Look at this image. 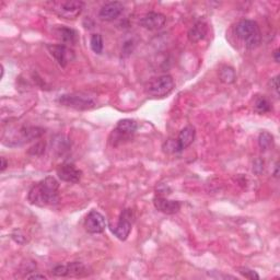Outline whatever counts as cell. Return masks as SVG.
I'll use <instances>...</instances> for the list:
<instances>
[{
	"mask_svg": "<svg viewBox=\"0 0 280 280\" xmlns=\"http://www.w3.org/2000/svg\"><path fill=\"white\" fill-rule=\"evenodd\" d=\"M58 188L59 184L57 180L53 176H49L32 186L28 194V201L37 207L53 206L59 202Z\"/></svg>",
	"mask_w": 280,
	"mask_h": 280,
	"instance_id": "1",
	"label": "cell"
},
{
	"mask_svg": "<svg viewBox=\"0 0 280 280\" xmlns=\"http://www.w3.org/2000/svg\"><path fill=\"white\" fill-rule=\"evenodd\" d=\"M45 131L37 126H20L9 128L8 132L4 134V143L9 147L22 146L26 142L36 140L42 137Z\"/></svg>",
	"mask_w": 280,
	"mask_h": 280,
	"instance_id": "2",
	"label": "cell"
},
{
	"mask_svg": "<svg viewBox=\"0 0 280 280\" xmlns=\"http://www.w3.org/2000/svg\"><path fill=\"white\" fill-rule=\"evenodd\" d=\"M234 31L249 50H255L262 43V32L254 20H241L236 23Z\"/></svg>",
	"mask_w": 280,
	"mask_h": 280,
	"instance_id": "3",
	"label": "cell"
},
{
	"mask_svg": "<svg viewBox=\"0 0 280 280\" xmlns=\"http://www.w3.org/2000/svg\"><path fill=\"white\" fill-rule=\"evenodd\" d=\"M85 3L80 0H63V2H54L52 4L53 11L63 19L74 20L77 19L84 10Z\"/></svg>",
	"mask_w": 280,
	"mask_h": 280,
	"instance_id": "4",
	"label": "cell"
},
{
	"mask_svg": "<svg viewBox=\"0 0 280 280\" xmlns=\"http://www.w3.org/2000/svg\"><path fill=\"white\" fill-rule=\"evenodd\" d=\"M134 211L132 209H125L122 211L118 218V221L110 225V230L112 233L121 241L127 240L132 232L133 221H134Z\"/></svg>",
	"mask_w": 280,
	"mask_h": 280,
	"instance_id": "5",
	"label": "cell"
},
{
	"mask_svg": "<svg viewBox=\"0 0 280 280\" xmlns=\"http://www.w3.org/2000/svg\"><path fill=\"white\" fill-rule=\"evenodd\" d=\"M173 89V78L169 76V74H165V76H160L153 79L152 81H150L147 87V92L153 98H165L172 92Z\"/></svg>",
	"mask_w": 280,
	"mask_h": 280,
	"instance_id": "6",
	"label": "cell"
},
{
	"mask_svg": "<svg viewBox=\"0 0 280 280\" xmlns=\"http://www.w3.org/2000/svg\"><path fill=\"white\" fill-rule=\"evenodd\" d=\"M58 102L64 106L74 108L79 111L91 110L95 106V101L86 94H64L58 99Z\"/></svg>",
	"mask_w": 280,
	"mask_h": 280,
	"instance_id": "7",
	"label": "cell"
},
{
	"mask_svg": "<svg viewBox=\"0 0 280 280\" xmlns=\"http://www.w3.org/2000/svg\"><path fill=\"white\" fill-rule=\"evenodd\" d=\"M52 274L56 277H83L88 275V268L83 263L72 262L55 266L52 269Z\"/></svg>",
	"mask_w": 280,
	"mask_h": 280,
	"instance_id": "8",
	"label": "cell"
},
{
	"mask_svg": "<svg viewBox=\"0 0 280 280\" xmlns=\"http://www.w3.org/2000/svg\"><path fill=\"white\" fill-rule=\"evenodd\" d=\"M105 217L97 210H91L86 217L85 229L88 233L100 234L103 233L106 229Z\"/></svg>",
	"mask_w": 280,
	"mask_h": 280,
	"instance_id": "9",
	"label": "cell"
},
{
	"mask_svg": "<svg viewBox=\"0 0 280 280\" xmlns=\"http://www.w3.org/2000/svg\"><path fill=\"white\" fill-rule=\"evenodd\" d=\"M51 55L61 67H66L74 59V52L64 44H49L47 45Z\"/></svg>",
	"mask_w": 280,
	"mask_h": 280,
	"instance_id": "10",
	"label": "cell"
},
{
	"mask_svg": "<svg viewBox=\"0 0 280 280\" xmlns=\"http://www.w3.org/2000/svg\"><path fill=\"white\" fill-rule=\"evenodd\" d=\"M57 175L61 181L67 183H78L83 177V171L77 169L71 163H64L58 167Z\"/></svg>",
	"mask_w": 280,
	"mask_h": 280,
	"instance_id": "11",
	"label": "cell"
},
{
	"mask_svg": "<svg viewBox=\"0 0 280 280\" xmlns=\"http://www.w3.org/2000/svg\"><path fill=\"white\" fill-rule=\"evenodd\" d=\"M167 22V17L160 12H148L140 19V24L143 28L154 31L161 29Z\"/></svg>",
	"mask_w": 280,
	"mask_h": 280,
	"instance_id": "12",
	"label": "cell"
},
{
	"mask_svg": "<svg viewBox=\"0 0 280 280\" xmlns=\"http://www.w3.org/2000/svg\"><path fill=\"white\" fill-rule=\"evenodd\" d=\"M153 205L156 210L166 215H175L181 209V203L177 201H170L163 196H155L153 199Z\"/></svg>",
	"mask_w": 280,
	"mask_h": 280,
	"instance_id": "13",
	"label": "cell"
},
{
	"mask_svg": "<svg viewBox=\"0 0 280 280\" xmlns=\"http://www.w3.org/2000/svg\"><path fill=\"white\" fill-rule=\"evenodd\" d=\"M123 11H124V5L119 2H110L102 7L99 12V18L103 21H113L117 19Z\"/></svg>",
	"mask_w": 280,
	"mask_h": 280,
	"instance_id": "14",
	"label": "cell"
},
{
	"mask_svg": "<svg viewBox=\"0 0 280 280\" xmlns=\"http://www.w3.org/2000/svg\"><path fill=\"white\" fill-rule=\"evenodd\" d=\"M56 37L66 44H76L79 39L78 32L71 28H67L65 25H58L57 28L54 29Z\"/></svg>",
	"mask_w": 280,
	"mask_h": 280,
	"instance_id": "15",
	"label": "cell"
},
{
	"mask_svg": "<svg viewBox=\"0 0 280 280\" xmlns=\"http://www.w3.org/2000/svg\"><path fill=\"white\" fill-rule=\"evenodd\" d=\"M195 135H196V131L193 126H186L184 127L182 131L179 134V137H177V145H179L180 151H183V150H185L186 148H188L192 143L194 142L195 139Z\"/></svg>",
	"mask_w": 280,
	"mask_h": 280,
	"instance_id": "16",
	"label": "cell"
},
{
	"mask_svg": "<svg viewBox=\"0 0 280 280\" xmlns=\"http://www.w3.org/2000/svg\"><path fill=\"white\" fill-rule=\"evenodd\" d=\"M207 31V24L203 21H198L192 26V29L188 31V39L192 43L199 42V41L204 39L205 36H206Z\"/></svg>",
	"mask_w": 280,
	"mask_h": 280,
	"instance_id": "17",
	"label": "cell"
},
{
	"mask_svg": "<svg viewBox=\"0 0 280 280\" xmlns=\"http://www.w3.org/2000/svg\"><path fill=\"white\" fill-rule=\"evenodd\" d=\"M137 129H138L137 123H136L134 119L125 118V119H121L117 123L115 131H117L122 134L128 135V136H133L136 132H137Z\"/></svg>",
	"mask_w": 280,
	"mask_h": 280,
	"instance_id": "18",
	"label": "cell"
},
{
	"mask_svg": "<svg viewBox=\"0 0 280 280\" xmlns=\"http://www.w3.org/2000/svg\"><path fill=\"white\" fill-rule=\"evenodd\" d=\"M219 78L223 84L230 85V84H233L235 81L236 74H235V71L232 67L223 66L219 71Z\"/></svg>",
	"mask_w": 280,
	"mask_h": 280,
	"instance_id": "19",
	"label": "cell"
},
{
	"mask_svg": "<svg viewBox=\"0 0 280 280\" xmlns=\"http://www.w3.org/2000/svg\"><path fill=\"white\" fill-rule=\"evenodd\" d=\"M258 145L262 150H268L274 146V136L268 132H262L258 136Z\"/></svg>",
	"mask_w": 280,
	"mask_h": 280,
	"instance_id": "20",
	"label": "cell"
},
{
	"mask_svg": "<svg viewBox=\"0 0 280 280\" xmlns=\"http://www.w3.org/2000/svg\"><path fill=\"white\" fill-rule=\"evenodd\" d=\"M254 110L259 113V114H265L268 113L271 110V106L269 101L264 98V97H258L256 98L255 102H254Z\"/></svg>",
	"mask_w": 280,
	"mask_h": 280,
	"instance_id": "21",
	"label": "cell"
},
{
	"mask_svg": "<svg viewBox=\"0 0 280 280\" xmlns=\"http://www.w3.org/2000/svg\"><path fill=\"white\" fill-rule=\"evenodd\" d=\"M103 38L100 35V34H92L90 38V47L91 50L100 55L103 52Z\"/></svg>",
	"mask_w": 280,
	"mask_h": 280,
	"instance_id": "22",
	"label": "cell"
},
{
	"mask_svg": "<svg viewBox=\"0 0 280 280\" xmlns=\"http://www.w3.org/2000/svg\"><path fill=\"white\" fill-rule=\"evenodd\" d=\"M55 143H56L55 150L59 153H64L68 149H69V141H68V139H66L64 136H57L55 139Z\"/></svg>",
	"mask_w": 280,
	"mask_h": 280,
	"instance_id": "23",
	"label": "cell"
},
{
	"mask_svg": "<svg viewBox=\"0 0 280 280\" xmlns=\"http://www.w3.org/2000/svg\"><path fill=\"white\" fill-rule=\"evenodd\" d=\"M163 150L168 153H176V152H181L179 145H177V140L175 139H169L165 142L163 145Z\"/></svg>",
	"mask_w": 280,
	"mask_h": 280,
	"instance_id": "24",
	"label": "cell"
},
{
	"mask_svg": "<svg viewBox=\"0 0 280 280\" xmlns=\"http://www.w3.org/2000/svg\"><path fill=\"white\" fill-rule=\"evenodd\" d=\"M237 270L243 277L248 278V279H252V280H258L259 279V276L257 275V272L248 268V267H240V268H237Z\"/></svg>",
	"mask_w": 280,
	"mask_h": 280,
	"instance_id": "25",
	"label": "cell"
},
{
	"mask_svg": "<svg viewBox=\"0 0 280 280\" xmlns=\"http://www.w3.org/2000/svg\"><path fill=\"white\" fill-rule=\"evenodd\" d=\"M45 151V142L38 141L29 149V153L32 155H41Z\"/></svg>",
	"mask_w": 280,
	"mask_h": 280,
	"instance_id": "26",
	"label": "cell"
},
{
	"mask_svg": "<svg viewBox=\"0 0 280 280\" xmlns=\"http://www.w3.org/2000/svg\"><path fill=\"white\" fill-rule=\"evenodd\" d=\"M253 171L256 174H261L264 171V162L261 159H257L254 161V165H253Z\"/></svg>",
	"mask_w": 280,
	"mask_h": 280,
	"instance_id": "27",
	"label": "cell"
},
{
	"mask_svg": "<svg viewBox=\"0 0 280 280\" xmlns=\"http://www.w3.org/2000/svg\"><path fill=\"white\" fill-rule=\"evenodd\" d=\"M271 87L278 94L279 93V76H276L271 79Z\"/></svg>",
	"mask_w": 280,
	"mask_h": 280,
	"instance_id": "28",
	"label": "cell"
},
{
	"mask_svg": "<svg viewBox=\"0 0 280 280\" xmlns=\"http://www.w3.org/2000/svg\"><path fill=\"white\" fill-rule=\"evenodd\" d=\"M28 279H47V277L45 275L42 274H35V272H33V274L26 276Z\"/></svg>",
	"mask_w": 280,
	"mask_h": 280,
	"instance_id": "29",
	"label": "cell"
},
{
	"mask_svg": "<svg viewBox=\"0 0 280 280\" xmlns=\"http://www.w3.org/2000/svg\"><path fill=\"white\" fill-rule=\"evenodd\" d=\"M0 161H2V172H4V171L8 168L9 166V163L7 162L6 158H4V156H2V158H0Z\"/></svg>",
	"mask_w": 280,
	"mask_h": 280,
	"instance_id": "30",
	"label": "cell"
},
{
	"mask_svg": "<svg viewBox=\"0 0 280 280\" xmlns=\"http://www.w3.org/2000/svg\"><path fill=\"white\" fill-rule=\"evenodd\" d=\"M279 49H277V50H275V52H274V58H275V61H276V63H279V61H280V58H279Z\"/></svg>",
	"mask_w": 280,
	"mask_h": 280,
	"instance_id": "31",
	"label": "cell"
},
{
	"mask_svg": "<svg viewBox=\"0 0 280 280\" xmlns=\"http://www.w3.org/2000/svg\"><path fill=\"white\" fill-rule=\"evenodd\" d=\"M4 74H5V68L4 66H2V78H4Z\"/></svg>",
	"mask_w": 280,
	"mask_h": 280,
	"instance_id": "32",
	"label": "cell"
}]
</instances>
